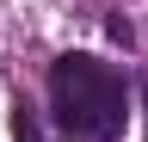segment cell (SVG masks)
Instances as JSON below:
<instances>
[{"label": "cell", "mask_w": 148, "mask_h": 142, "mask_svg": "<svg viewBox=\"0 0 148 142\" xmlns=\"http://www.w3.org/2000/svg\"><path fill=\"white\" fill-rule=\"evenodd\" d=\"M49 105L56 117L68 123L74 136L86 142H111L123 136V117H130V99H123V74L99 56H62L49 68Z\"/></svg>", "instance_id": "cell-1"}, {"label": "cell", "mask_w": 148, "mask_h": 142, "mask_svg": "<svg viewBox=\"0 0 148 142\" xmlns=\"http://www.w3.org/2000/svg\"><path fill=\"white\" fill-rule=\"evenodd\" d=\"M142 99H148V86H142Z\"/></svg>", "instance_id": "cell-3"}, {"label": "cell", "mask_w": 148, "mask_h": 142, "mask_svg": "<svg viewBox=\"0 0 148 142\" xmlns=\"http://www.w3.org/2000/svg\"><path fill=\"white\" fill-rule=\"evenodd\" d=\"M12 136H18V142H37V117L25 111V105H18V117H12Z\"/></svg>", "instance_id": "cell-2"}]
</instances>
